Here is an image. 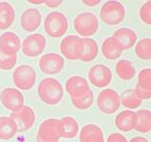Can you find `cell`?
I'll return each mask as SVG.
<instances>
[{"label":"cell","mask_w":151,"mask_h":142,"mask_svg":"<svg viewBox=\"0 0 151 142\" xmlns=\"http://www.w3.org/2000/svg\"><path fill=\"white\" fill-rule=\"evenodd\" d=\"M37 93L38 97L44 104L53 106L57 105L63 99L64 89L62 84L56 78L46 77L39 82Z\"/></svg>","instance_id":"cell-1"},{"label":"cell","mask_w":151,"mask_h":142,"mask_svg":"<svg viewBox=\"0 0 151 142\" xmlns=\"http://www.w3.org/2000/svg\"><path fill=\"white\" fill-rule=\"evenodd\" d=\"M63 138V125L61 120L47 119L38 126L37 142H59Z\"/></svg>","instance_id":"cell-2"},{"label":"cell","mask_w":151,"mask_h":142,"mask_svg":"<svg viewBox=\"0 0 151 142\" xmlns=\"http://www.w3.org/2000/svg\"><path fill=\"white\" fill-rule=\"evenodd\" d=\"M69 23L66 16L61 12L53 11L45 17L44 31L53 38H59L68 31Z\"/></svg>","instance_id":"cell-3"},{"label":"cell","mask_w":151,"mask_h":142,"mask_svg":"<svg viewBox=\"0 0 151 142\" xmlns=\"http://www.w3.org/2000/svg\"><path fill=\"white\" fill-rule=\"evenodd\" d=\"M126 10L119 1H107L100 10V19L108 26H117L125 20Z\"/></svg>","instance_id":"cell-4"},{"label":"cell","mask_w":151,"mask_h":142,"mask_svg":"<svg viewBox=\"0 0 151 142\" xmlns=\"http://www.w3.org/2000/svg\"><path fill=\"white\" fill-rule=\"evenodd\" d=\"M98 19L90 12H83L78 14L74 20V29L77 34L87 38L95 34L98 31Z\"/></svg>","instance_id":"cell-5"},{"label":"cell","mask_w":151,"mask_h":142,"mask_svg":"<svg viewBox=\"0 0 151 142\" xmlns=\"http://www.w3.org/2000/svg\"><path fill=\"white\" fill-rule=\"evenodd\" d=\"M99 111L105 115H112L121 106L120 94L112 88H105L99 93L96 100Z\"/></svg>","instance_id":"cell-6"},{"label":"cell","mask_w":151,"mask_h":142,"mask_svg":"<svg viewBox=\"0 0 151 142\" xmlns=\"http://www.w3.org/2000/svg\"><path fill=\"white\" fill-rule=\"evenodd\" d=\"M84 49L83 38L77 35H68L63 39L60 44V51L63 56L68 60L76 61L83 56Z\"/></svg>","instance_id":"cell-7"},{"label":"cell","mask_w":151,"mask_h":142,"mask_svg":"<svg viewBox=\"0 0 151 142\" xmlns=\"http://www.w3.org/2000/svg\"><path fill=\"white\" fill-rule=\"evenodd\" d=\"M37 72L29 65H21L13 72V81L17 88L29 90L35 84Z\"/></svg>","instance_id":"cell-8"},{"label":"cell","mask_w":151,"mask_h":142,"mask_svg":"<svg viewBox=\"0 0 151 142\" xmlns=\"http://www.w3.org/2000/svg\"><path fill=\"white\" fill-rule=\"evenodd\" d=\"M46 47V39L40 34H32L24 39L21 50L27 57H37L43 52Z\"/></svg>","instance_id":"cell-9"},{"label":"cell","mask_w":151,"mask_h":142,"mask_svg":"<svg viewBox=\"0 0 151 142\" xmlns=\"http://www.w3.org/2000/svg\"><path fill=\"white\" fill-rule=\"evenodd\" d=\"M0 102L3 107L8 109L12 113L20 111L25 106V99L22 92L17 88L7 87L0 92Z\"/></svg>","instance_id":"cell-10"},{"label":"cell","mask_w":151,"mask_h":142,"mask_svg":"<svg viewBox=\"0 0 151 142\" xmlns=\"http://www.w3.org/2000/svg\"><path fill=\"white\" fill-rule=\"evenodd\" d=\"M88 80L93 86L104 88L109 85L112 80V72L105 65H94L88 72Z\"/></svg>","instance_id":"cell-11"},{"label":"cell","mask_w":151,"mask_h":142,"mask_svg":"<svg viewBox=\"0 0 151 142\" xmlns=\"http://www.w3.org/2000/svg\"><path fill=\"white\" fill-rule=\"evenodd\" d=\"M39 69L46 75H56L64 69V58L57 53H47L39 59Z\"/></svg>","instance_id":"cell-12"},{"label":"cell","mask_w":151,"mask_h":142,"mask_svg":"<svg viewBox=\"0 0 151 142\" xmlns=\"http://www.w3.org/2000/svg\"><path fill=\"white\" fill-rule=\"evenodd\" d=\"M10 117L17 123L20 132H25L32 128L35 122V111L29 106H24L20 111L11 113Z\"/></svg>","instance_id":"cell-13"},{"label":"cell","mask_w":151,"mask_h":142,"mask_svg":"<svg viewBox=\"0 0 151 142\" xmlns=\"http://www.w3.org/2000/svg\"><path fill=\"white\" fill-rule=\"evenodd\" d=\"M66 91L71 98H78L86 95L89 91V84L84 77L81 75H73L66 81Z\"/></svg>","instance_id":"cell-14"},{"label":"cell","mask_w":151,"mask_h":142,"mask_svg":"<svg viewBox=\"0 0 151 142\" xmlns=\"http://www.w3.org/2000/svg\"><path fill=\"white\" fill-rule=\"evenodd\" d=\"M21 45L20 37L15 32H7L0 36V52L6 55H17Z\"/></svg>","instance_id":"cell-15"},{"label":"cell","mask_w":151,"mask_h":142,"mask_svg":"<svg viewBox=\"0 0 151 142\" xmlns=\"http://www.w3.org/2000/svg\"><path fill=\"white\" fill-rule=\"evenodd\" d=\"M21 27L24 31L32 32L39 28L41 24V14L37 9L29 8L21 16Z\"/></svg>","instance_id":"cell-16"},{"label":"cell","mask_w":151,"mask_h":142,"mask_svg":"<svg viewBox=\"0 0 151 142\" xmlns=\"http://www.w3.org/2000/svg\"><path fill=\"white\" fill-rule=\"evenodd\" d=\"M115 126L123 132H129L134 129L137 126V113L131 110L121 112L115 118Z\"/></svg>","instance_id":"cell-17"},{"label":"cell","mask_w":151,"mask_h":142,"mask_svg":"<svg viewBox=\"0 0 151 142\" xmlns=\"http://www.w3.org/2000/svg\"><path fill=\"white\" fill-rule=\"evenodd\" d=\"M123 47L119 43V41L113 36L107 37L101 44V52L103 54L104 58L110 61L118 59L121 57L123 53Z\"/></svg>","instance_id":"cell-18"},{"label":"cell","mask_w":151,"mask_h":142,"mask_svg":"<svg viewBox=\"0 0 151 142\" xmlns=\"http://www.w3.org/2000/svg\"><path fill=\"white\" fill-rule=\"evenodd\" d=\"M80 142H104L103 131L97 125L88 123L80 131Z\"/></svg>","instance_id":"cell-19"},{"label":"cell","mask_w":151,"mask_h":142,"mask_svg":"<svg viewBox=\"0 0 151 142\" xmlns=\"http://www.w3.org/2000/svg\"><path fill=\"white\" fill-rule=\"evenodd\" d=\"M113 37L116 38L119 43L122 45L124 50H128L135 44L137 41V34L129 28H121L113 34Z\"/></svg>","instance_id":"cell-20"},{"label":"cell","mask_w":151,"mask_h":142,"mask_svg":"<svg viewBox=\"0 0 151 142\" xmlns=\"http://www.w3.org/2000/svg\"><path fill=\"white\" fill-rule=\"evenodd\" d=\"M19 131L17 123L11 117H0V139L10 140Z\"/></svg>","instance_id":"cell-21"},{"label":"cell","mask_w":151,"mask_h":142,"mask_svg":"<svg viewBox=\"0 0 151 142\" xmlns=\"http://www.w3.org/2000/svg\"><path fill=\"white\" fill-rule=\"evenodd\" d=\"M15 9L10 3L0 2V29H6L13 25L15 21Z\"/></svg>","instance_id":"cell-22"},{"label":"cell","mask_w":151,"mask_h":142,"mask_svg":"<svg viewBox=\"0 0 151 142\" xmlns=\"http://www.w3.org/2000/svg\"><path fill=\"white\" fill-rule=\"evenodd\" d=\"M117 75L123 80H131L135 75V69L131 61L126 59L120 60L115 68Z\"/></svg>","instance_id":"cell-23"},{"label":"cell","mask_w":151,"mask_h":142,"mask_svg":"<svg viewBox=\"0 0 151 142\" xmlns=\"http://www.w3.org/2000/svg\"><path fill=\"white\" fill-rule=\"evenodd\" d=\"M61 122L63 125V138L72 139L78 134L80 128H78V123L75 118L70 116L63 117Z\"/></svg>","instance_id":"cell-24"},{"label":"cell","mask_w":151,"mask_h":142,"mask_svg":"<svg viewBox=\"0 0 151 142\" xmlns=\"http://www.w3.org/2000/svg\"><path fill=\"white\" fill-rule=\"evenodd\" d=\"M134 129L140 133L151 131V111L143 109L137 112V126Z\"/></svg>","instance_id":"cell-25"},{"label":"cell","mask_w":151,"mask_h":142,"mask_svg":"<svg viewBox=\"0 0 151 142\" xmlns=\"http://www.w3.org/2000/svg\"><path fill=\"white\" fill-rule=\"evenodd\" d=\"M120 98H121V104L131 111L134 110V109H137L142 104V100L135 94L134 89L125 90L120 95Z\"/></svg>","instance_id":"cell-26"},{"label":"cell","mask_w":151,"mask_h":142,"mask_svg":"<svg viewBox=\"0 0 151 142\" xmlns=\"http://www.w3.org/2000/svg\"><path fill=\"white\" fill-rule=\"evenodd\" d=\"M84 41V49L81 58L80 59L81 62L89 63L92 62L93 60L98 55V44L96 41L92 38H83Z\"/></svg>","instance_id":"cell-27"},{"label":"cell","mask_w":151,"mask_h":142,"mask_svg":"<svg viewBox=\"0 0 151 142\" xmlns=\"http://www.w3.org/2000/svg\"><path fill=\"white\" fill-rule=\"evenodd\" d=\"M135 54L140 60H151V38H142L135 45Z\"/></svg>","instance_id":"cell-28"},{"label":"cell","mask_w":151,"mask_h":142,"mask_svg":"<svg viewBox=\"0 0 151 142\" xmlns=\"http://www.w3.org/2000/svg\"><path fill=\"white\" fill-rule=\"evenodd\" d=\"M73 106L76 109L78 110H86L91 107L93 104V100H94V96H93V92L89 90L86 95L81 96L78 98H71Z\"/></svg>","instance_id":"cell-29"},{"label":"cell","mask_w":151,"mask_h":142,"mask_svg":"<svg viewBox=\"0 0 151 142\" xmlns=\"http://www.w3.org/2000/svg\"><path fill=\"white\" fill-rule=\"evenodd\" d=\"M137 84L143 89L151 90V68H144L139 72Z\"/></svg>","instance_id":"cell-30"},{"label":"cell","mask_w":151,"mask_h":142,"mask_svg":"<svg viewBox=\"0 0 151 142\" xmlns=\"http://www.w3.org/2000/svg\"><path fill=\"white\" fill-rule=\"evenodd\" d=\"M17 55H6V54L0 52V69L4 71L12 70L17 63Z\"/></svg>","instance_id":"cell-31"},{"label":"cell","mask_w":151,"mask_h":142,"mask_svg":"<svg viewBox=\"0 0 151 142\" xmlns=\"http://www.w3.org/2000/svg\"><path fill=\"white\" fill-rule=\"evenodd\" d=\"M139 18L144 24L151 26V1H147L140 7Z\"/></svg>","instance_id":"cell-32"},{"label":"cell","mask_w":151,"mask_h":142,"mask_svg":"<svg viewBox=\"0 0 151 142\" xmlns=\"http://www.w3.org/2000/svg\"><path fill=\"white\" fill-rule=\"evenodd\" d=\"M134 90L135 94H137L141 100H148V99H151V90L141 88L137 84L135 85Z\"/></svg>","instance_id":"cell-33"},{"label":"cell","mask_w":151,"mask_h":142,"mask_svg":"<svg viewBox=\"0 0 151 142\" xmlns=\"http://www.w3.org/2000/svg\"><path fill=\"white\" fill-rule=\"evenodd\" d=\"M107 142H128L127 138L121 133H111L107 138Z\"/></svg>","instance_id":"cell-34"},{"label":"cell","mask_w":151,"mask_h":142,"mask_svg":"<svg viewBox=\"0 0 151 142\" xmlns=\"http://www.w3.org/2000/svg\"><path fill=\"white\" fill-rule=\"evenodd\" d=\"M62 0H47V1L44 2V4L49 8H57L60 5H62Z\"/></svg>","instance_id":"cell-35"},{"label":"cell","mask_w":151,"mask_h":142,"mask_svg":"<svg viewBox=\"0 0 151 142\" xmlns=\"http://www.w3.org/2000/svg\"><path fill=\"white\" fill-rule=\"evenodd\" d=\"M83 3L84 5L88 6V7H94V6H97L100 1L99 0H83V1H81Z\"/></svg>","instance_id":"cell-36"},{"label":"cell","mask_w":151,"mask_h":142,"mask_svg":"<svg viewBox=\"0 0 151 142\" xmlns=\"http://www.w3.org/2000/svg\"><path fill=\"white\" fill-rule=\"evenodd\" d=\"M128 142H149L148 140L146 139L145 137H142V136H135V137H132L131 140L128 141Z\"/></svg>","instance_id":"cell-37"},{"label":"cell","mask_w":151,"mask_h":142,"mask_svg":"<svg viewBox=\"0 0 151 142\" xmlns=\"http://www.w3.org/2000/svg\"><path fill=\"white\" fill-rule=\"evenodd\" d=\"M31 4H42V3L45 2V0H31L29 1Z\"/></svg>","instance_id":"cell-38"}]
</instances>
